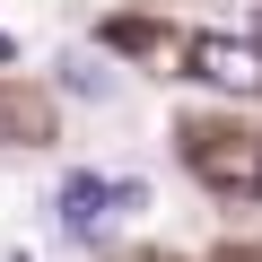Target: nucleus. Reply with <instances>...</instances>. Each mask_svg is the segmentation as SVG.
<instances>
[{"label": "nucleus", "mask_w": 262, "mask_h": 262, "mask_svg": "<svg viewBox=\"0 0 262 262\" xmlns=\"http://www.w3.org/2000/svg\"><path fill=\"white\" fill-rule=\"evenodd\" d=\"M149 192L140 184H105V175H61V192H53V219L70 227V236H96L105 227V210H140Z\"/></svg>", "instance_id": "f257e3e1"}, {"label": "nucleus", "mask_w": 262, "mask_h": 262, "mask_svg": "<svg viewBox=\"0 0 262 262\" xmlns=\"http://www.w3.org/2000/svg\"><path fill=\"white\" fill-rule=\"evenodd\" d=\"M192 70L227 96H262V44L253 35H192Z\"/></svg>", "instance_id": "f03ea898"}]
</instances>
